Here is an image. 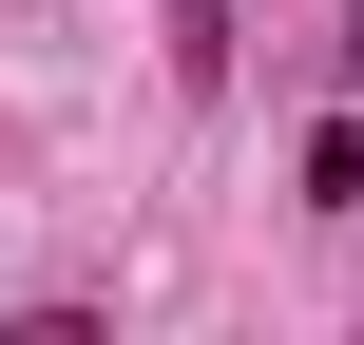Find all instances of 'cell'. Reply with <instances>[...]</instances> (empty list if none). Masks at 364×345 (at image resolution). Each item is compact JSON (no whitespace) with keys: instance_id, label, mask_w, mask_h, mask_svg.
I'll return each instance as SVG.
<instances>
[{"instance_id":"1","label":"cell","mask_w":364,"mask_h":345,"mask_svg":"<svg viewBox=\"0 0 364 345\" xmlns=\"http://www.w3.org/2000/svg\"><path fill=\"white\" fill-rule=\"evenodd\" d=\"M307 211H364V115H326V134H307Z\"/></svg>"},{"instance_id":"2","label":"cell","mask_w":364,"mask_h":345,"mask_svg":"<svg viewBox=\"0 0 364 345\" xmlns=\"http://www.w3.org/2000/svg\"><path fill=\"white\" fill-rule=\"evenodd\" d=\"M173 77H230V0H173Z\"/></svg>"},{"instance_id":"3","label":"cell","mask_w":364,"mask_h":345,"mask_svg":"<svg viewBox=\"0 0 364 345\" xmlns=\"http://www.w3.org/2000/svg\"><path fill=\"white\" fill-rule=\"evenodd\" d=\"M346 96H364V0H346Z\"/></svg>"}]
</instances>
